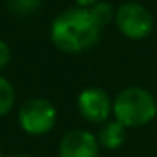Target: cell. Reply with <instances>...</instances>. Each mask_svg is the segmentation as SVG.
<instances>
[{
  "label": "cell",
  "instance_id": "6da1fadb",
  "mask_svg": "<svg viewBox=\"0 0 157 157\" xmlns=\"http://www.w3.org/2000/svg\"><path fill=\"white\" fill-rule=\"evenodd\" d=\"M100 31L88 9L71 7L52 21L49 37L59 51L75 54L95 46Z\"/></svg>",
  "mask_w": 157,
  "mask_h": 157
},
{
  "label": "cell",
  "instance_id": "7a4b0ae2",
  "mask_svg": "<svg viewBox=\"0 0 157 157\" xmlns=\"http://www.w3.org/2000/svg\"><path fill=\"white\" fill-rule=\"evenodd\" d=\"M113 117L127 128H139L157 117V100L147 88L127 86L113 98Z\"/></svg>",
  "mask_w": 157,
  "mask_h": 157
},
{
  "label": "cell",
  "instance_id": "3957f363",
  "mask_svg": "<svg viewBox=\"0 0 157 157\" xmlns=\"http://www.w3.org/2000/svg\"><path fill=\"white\" fill-rule=\"evenodd\" d=\"M17 122L22 132L32 137H41L49 133L58 122V110L54 103L42 96L27 98L21 105L17 113Z\"/></svg>",
  "mask_w": 157,
  "mask_h": 157
},
{
  "label": "cell",
  "instance_id": "277c9868",
  "mask_svg": "<svg viewBox=\"0 0 157 157\" xmlns=\"http://www.w3.org/2000/svg\"><path fill=\"white\" fill-rule=\"evenodd\" d=\"M115 24L120 34L130 41H142L152 32L154 17L145 5L139 2H125L115 12Z\"/></svg>",
  "mask_w": 157,
  "mask_h": 157
},
{
  "label": "cell",
  "instance_id": "5b68a950",
  "mask_svg": "<svg viewBox=\"0 0 157 157\" xmlns=\"http://www.w3.org/2000/svg\"><path fill=\"white\" fill-rule=\"evenodd\" d=\"M78 112L86 122L101 125L113 115V100L100 86H88L81 90L76 98Z\"/></svg>",
  "mask_w": 157,
  "mask_h": 157
},
{
  "label": "cell",
  "instance_id": "8992f818",
  "mask_svg": "<svg viewBox=\"0 0 157 157\" xmlns=\"http://www.w3.org/2000/svg\"><path fill=\"white\" fill-rule=\"evenodd\" d=\"M100 142L95 133L85 128H73L63 135L59 142V157H98Z\"/></svg>",
  "mask_w": 157,
  "mask_h": 157
},
{
  "label": "cell",
  "instance_id": "52a82bcc",
  "mask_svg": "<svg viewBox=\"0 0 157 157\" xmlns=\"http://www.w3.org/2000/svg\"><path fill=\"white\" fill-rule=\"evenodd\" d=\"M127 127H123L120 122L117 120H108V122L101 123L98 133H96V139L100 142V147L106 150H117L123 145L127 139Z\"/></svg>",
  "mask_w": 157,
  "mask_h": 157
},
{
  "label": "cell",
  "instance_id": "ba28073f",
  "mask_svg": "<svg viewBox=\"0 0 157 157\" xmlns=\"http://www.w3.org/2000/svg\"><path fill=\"white\" fill-rule=\"evenodd\" d=\"M15 105V88L5 76L0 75V118L5 117Z\"/></svg>",
  "mask_w": 157,
  "mask_h": 157
},
{
  "label": "cell",
  "instance_id": "9c48e42d",
  "mask_svg": "<svg viewBox=\"0 0 157 157\" xmlns=\"http://www.w3.org/2000/svg\"><path fill=\"white\" fill-rule=\"evenodd\" d=\"M5 5L14 15L27 17L41 9L42 0H5Z\"/></svg>",
  "mask_w": 157,
  "mask_h": 157
},
{
  "label": "cell",
  "instance_id": "30bf717a",
  "mask_svg": "<svg viewBox=\"0 0 157 157\" xmlns=\"http://www.w3.org/2000/svg\"><path fill=\"white\" fill-rule=\"evenodd\" d=\"M88 10L100 29L105 27L106 24H110L112 21H115V10H113V7L110 4H106V2H103V0H100L98 4L90 7Z\"/></svg>",
  "mask_w": 157,
  "mask_h": 157
},
{
  "label": "cell",
  "instance_id": "8fae6325",
  "mask_svg": "<svg viewBox=\"0 0 157 157\" xmlns=\"http://www.w3.org/2000/svg\"><path fill=\"white\" fill-rule=\"evenodd\" d=\"M10 58H12V51H10V48H9V44L0 39V73L9 66Z\"/></svg>",
  "mask_w": 157,
  "mask_h": 157
},
{
  "label": "cell",
  "instance_id": "7c38bea8",
  "mask_svg": "<svg viewBox=\"0 0 157 157\" xmlns=\"http://www.w3.org/2000/svg\"><path fill=\"white\" fill-rule=\"evenodd\" d=\"M100 0H75L76 7H83V9H90L93 7L95 4H98Z\"/></svg>",
  "mask_w": 157,
  "mask_h": 157
},
{
  "label": "cell",
  "instance_id": "4fadbf2b",
  "mask_svg": "<svg viewBox=\"0 0 157 157\" xmlns=\"http://www.w3.org/2000/svg\"><path fill=\"white\" fill-rule=\"evenodd\" d=\"M12 157H31V155H27V154H15V155H12Z\"/></svg>",
  "mask_w": 157,
  "mask_h": 157
},
{
  "label": "cell",
  "instance_id": "5bb4252c",
  "mask_svg": "<svg viewBox=\"0 0 157 157\" xmlns=\"http://www.w3.org/2000/svg\"><path fill=\"white\" fill-rule=\"evenodd\" d=\"M0 157H4V154H2V149H0Z\"/></svg>",
  "mask_w": 157,
  "mask_h": 157
}]
</instances>
